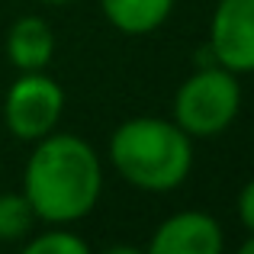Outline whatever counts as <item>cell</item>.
I'll use <instances>...</instances> for the list:
<instances>
[{
	"instance_id": "ba28073f",
	"label": "cell",
	"mask_w": 254,
	"mask_h": 254,
	"mask_svg": "<svg viewBox=\"0 0 254 254\" xmlns=\"http://www.w3.org/2000/svg\"><path fill=\"white\" fill-rule=\"evenodd\" d=\"M177 0H100L103 19L123 36H151L171 19Z\"/></svg>"
},
{
	"instance_id": "30bf717a",
	"label": "cell",
	"mask_w": 254,
	"mask_h": 254,
	"mask_svg": "<svg viewBox=\"0 0 254 254\" xmlns=\"http://www.w3.org/2000/svg\"><path fill=\"white\" fill-rule=\"evenodd\" d=\"M19 254H93V248L68 225H52V229L32 235L19 248Z\"/></svg>"
},
{
	"instance_id": "7c38bea8",
	"label": "cell",
	"mask_w": 254,
	"mask_h": 254,
	"mask_svg": "<svg viewBox=\"0 0 254 254\" xmlns=\"http://www.w3.org/2000/svg\"><path fill=\"white\" fill-rule=\"evenodd\" d=\"M93 254H145V248L129 245V242H116V245H106V248H100V251H93Z\"/></svg>"
},
{
	"instance_id": "5bb4252c",
	"label": "cell",
	"mask_w": 254,
	"mask_h": 254,
	"mask_svg": "<svg viewBox=\"0 0 254 254\" xmlns=\"http://www.w3.org/2000/svg\"><path fill=\"white\" fill-rule=\"evenodd\" d=\"M39 3H49V6H64V3H74V0H39Z\"/></svg>"
},
{
	"instance_id": "8fae6325",
	"label": "cell",
	"mask_w": 254,
	"mask_h": 254,
	"mask_svg": "<svg viewBox=\"0 0 254 254\" xmlns=\"http://www.w3.org/2000/svg\"><path fill=\"white\" fill-rule=\"evenodd\" d=\"M235 216H238V222H242V229L254 232V177L248 180V184L238 190V199H235Z\"/></svg>"
},
{
	"instance_id": "7a4b0ae2",
	"label": "cell",
	"mask_w": 254,
	"mask_h": 254,
	"mask_svg": "<svg viewBox=\"0 0 254 254\" xmlns=\"http://www.w3.org/2000/svg\"><path fill=\"white\" fill-rule=\"evenodd\" d=\"M106 155L113 171L135 190L171 193L193 171V138L174 119L132 116L113 129Z\"/></svg>"
},
{
	"instance_id": "5b68a950",
	"label": "cell",
	"mask_w": 254,
	"mask_h": 254,
	"mask_svg": "<svg viewBox=\"0 0 254 254\" xmlns=\"http://www.w3.org/2000/svg\"><path fill=\"white\" fill-rule=\"evenodd\" d=\"M206 45L232 74H254V0H216Z\"/></svg>"
},
{
	"instance_id": "6da1fadb",
	"label": "cell",
	"mask_w": 254,
	"mask_h": 254,
	"mask_svg": "<svg viewBox=\"0 0 254 254\" xmlns=\"http://www.w3.org/2000/svg\"><path fill=\"white\" fill-rule=\"evenodd\" d=\"M23 168V196L45 225H74L97 209L103 196V161L74 132H49L32 142Z\"/></svg>"
},
{
	"instance_id": "277c9868",
	"label": "cell",
	"mask_w": 254,
	"mask_h": 254,
	"mask_svg": "<svg viewBox=\"0 0 254 254\" xmlns=\"http://www.w3.org/2000/svg\"><path fill=\"white\" fill-rule=\"evenodd\" d=\"M64 116V87L45 71H19L3 97V126L19 142H39Z\"/></svg>"
},
{
	"instance_id": "8992f818",
	"label": "cell",
	"mask_w": 254,
	"mask_h": 254,
	"mask_svg": "<svg viewBox=\"0 0 254 254\" xmlns=\"http://www.w3.org/2000/svg\"><path fill=\"white\" fill-rule=\"evenodd\" d=\"M145 254H225V229L203 209H180L151 232Z\"/></svg>"
},
{
	"instance_id": "9c48e42d",
	"label": "cell",
	"mask_w": 254,
	"mask_h": 254,
	"mask_svg": "<svg viewBox=\"0 0 254 254\" xmlns=\"http://www.w3.org/2000/svg\"><path fill=\"white\" fill-rule=\"evenodd\" d=\"M36 212L23 190H3L0 193V242H23L36 229Z\"/></svg>"
},
{
	"instance_id": "52a82bcc",
	"label": "cell",
	"mask_w": 254,
	"mask_h": 254,
	"mask_svg": "<svg viewBox=\"0 0 254 254\" xmlns=\"http://www.w3.org/2000/svg\"><path fill=\"white\" fill-rule=\"evenodd\" d=\"M55 29L42 16L29 13V16H19L10 23L3 52L16 71H45L55 58Z\"/></svg>"
},
{
	"instance_id": "4fadbf2b",
	"label": "cell",
	"mask_w": 254,
	"mask_h": 254,
	"mask_svg": "<svg viewBox=\"0 0 254 254\" xmlns=\"http://www.w3.org/2000/svg\"><path fill=\"white\" fill-rule=\"evenodd\" d=\"M232 254H254V232H251V235H248V238H245V242H242V245H238V248H235V251H232Z\"/></svg>"
},
{
	"instance_id": "3957f363",
	"label": "cell",
	"mask_w": 254,
	"mask_h": 254,
	"mask_svg": "<svg viewBox=\"0 0 254 254\" xmlns=\"http://www.w3.org/2000/svg\"><path fill=\"white\" fill-rule=\"evenodd\" d=\"M242 113V84L222 64L196 68L177 87L171 103V119L190 138H216Z\"/></svg>"
}]
</instances>
